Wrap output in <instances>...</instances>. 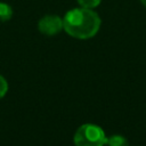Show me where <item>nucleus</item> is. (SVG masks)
I'll use <instances>...</instances> for the list:
<instances>
[{
	"label": "nucleus",
	"mask_w": 146,
	"mask_h": 146,
	"mask_svg": "<svg viewBox=\"0 0 146 146\" xmlns=\"http://www.w3.org/2000/svg\"><path fill=\"white\" fill-rule=\"evenodd\" d=\"M102 21L96 11L89 8H73L63 18L65 32L76 39H90L99 31Z\"/></svg>",
	"instance_id": "f257e3e1"
},
{
	"label": "nucleus",
	"mask_w": 146,
	"mask_h": 146,
	"mask_svg": "<svg viewBox=\"0 0 146 146\" xmlns=\"http://www.w3.org/2000/svg\"><path fill=\"white\" fill-rule=\"evenodd\" d=\"M106 139L104 130L92 123L82 124L74 135L75 146H105Z\"/></svg>",
	"instance_id": "f03ea898"
},
{
	"label": "nucleus",
	"mask_w": 146,
	"mask_h": 146,
	"mask_svg": "<svg viewBox=\"0 0 146 146\" xmlns=\"http://www.w3.org/2000/svg\"><path fill=\"white\" fill-rule=\"evenodd\" d=\"M39 31L44 35H55L63 30V18L57 15H46L38 23Z\"/></svg>",
	"instance_id": "7ed1b4c3"
},
{
	"label": "nucleus",
	"mask_w": 146,
	"mask_h": 146,
	"mask_svg": "<svg viewBox=\"0 0 146 146\" xmlns=\"http://www.w3.org/2000/svg\"><path fill=\"white\" fill-rule=\"evenodd\" d=\"M106 146H129L128 139L122 135H112L106 139Z\"/></svg>",
	"instance_id": "20e7f679"
},
{
	"label": "nucleus",
	"mask_w": 146,
	"mask_h": 146,
	"mask_svg": "<svg viewBox=\"0 0 146 146\" xmlns=\"http://www.w3.org/2000/svg\"><path fill=\"white\" fill-rule=\"evenodd\" d=\"M11 16H13V8L6 2H0V22L9 21Z\"/></svg>",
	"instance_id": "39448f33"
},
{
	"label": "nucleus",
	"mask_w": 146,
	"mask_h": 146,
	"mask_svg": "<svg viewBox=\"0 0 146 146\" xmlns=\"http://www.w3.org/2000/svg\"><path fill=\"white\" fill-rule=\"evenodd\" d=\"M79 5L83 8H89V9H94L96 8L100 2L102 0H78Z\"/></svg>",
	"instance_id": "423d86ee"
},
{
	"label": "nucleus",
	"mask_w": 146,
	"mask_h": 146,
	"mask_svg": "<svg viewBox=\"0 0 146 146\" xmlns=\"http://www.w3.org/2000/svg\"><path fill=\"white\" fill-rule=\"evenodd\" d=\"M8 90V83L2 75H0V98H2Z\"/></svg>",
	"instance_id": "0eeeda50"
},
{
	"label": "nucleus",
	"mask_w": 146,
	"mask_h": 146,
	"mask_svg": "<svg viewBox=\"0 0 146 146\" xmlns=\"http://www.w3.org/2000/svg\"><path fill=\"white\" fill-rule=\"evenodd\" d=\"M140 2H141V3H143L145 7H146V0H140Z\"/></svg>",
	"instance_id": "6e6552de"
}]
</instances>
